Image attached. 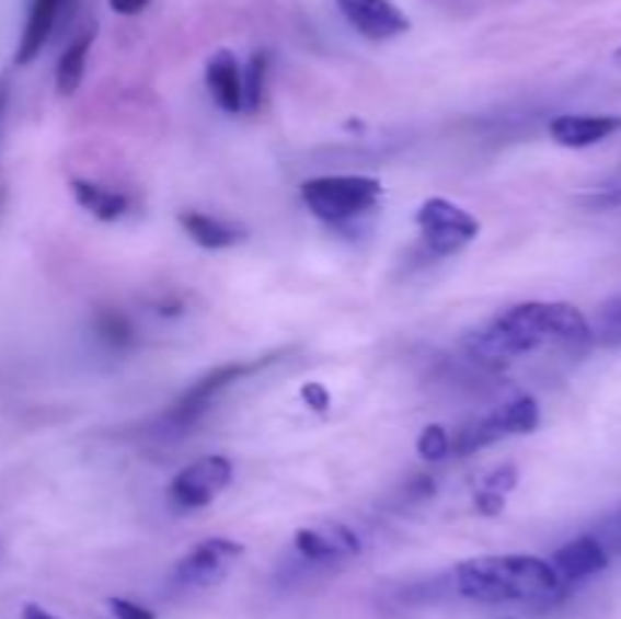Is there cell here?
I'll use <instances>...</instances> for the list:
<instances>
[{
  "instance_id": "obj_12",
  "label": "cell",
  "mask_w": 621,
  "mask_h": 619,
  "mask_svg": "<svg viewBox=\"0 0 621 619\" xmlns=\"http://www.w3.org/2000/svg\"><path fill=\"white\" fill-rule=\"evenodd\" d=\"M621 131V116L612 113H564L549 122V137L567 149H588L616 137Z\"/></svg>"
},
{
  "instance_id": "obj_25",
  "label": "cell",
  "mask_w": 621,
  "mask_h": 619,
  "mask_svg": "<svg viewBox=\"0 0 621 619\" xmlns=\"http://www.w3.org/2000/svg\"><path fill=\"white\" fill-rule=\"evenodd\" d=\"M595 535L600 538V543L607 547L609 555H621V514L612 516L607 526L595 531Z\"/></svg>"
},
{
  "instance_id": "obj_11",
  "label": "cell",
  "mask_w": 621,
  "mask_h": 619,
  "mask_svg": "<svg viewBox=\"0 0 621 619\" xmlns=\"http://www.w3.org/2000/svg\"><path fill=\"white\" fill-rule=\"evenodd\" d=\"M609 562H612V555L607 553V547L600 543L597 535H583V538L570 540V543H564V547L555 550L552 559H549V565L555 568L557 580L564 583L567 593L576 583H583V580L607 571Z\"/></svg>"
},
{
  "instance_id": "obj_2",
  "label": "cell",
  "mask_w": 621,
  "mask_h": 619,
  "mask_svg": "<svg viewBox=\"0 0 621 619\" xmlns=\"http://www.w3.org/2000/svg\"><path fill=\"white\" fill-rule=\"evenodd\" d=\"M455 593L480 605H555L567 589L540 555H480L455 568Z\"/></svg>"
},
{
  "instance_id": "obj_22",
  "label": "cell",
  "mask_w": 621,
  "mask_h": 619,
  "mask_svg": "<svg viewBox=\"0 0 621 619\" xmlns=\"http://www.w3.org/2000/svg\"><path fill=\"white\" fill-rule=\"evenodd\" d=\"M473 501H476V511H480L482 516H497L506 507L504 492H497V489H488V486H482Z\"/></svg>"
},
{
  "instance_id": "obj_7",
  "label": "cell",
  "mask_w": 621,
  "mask_h": 619,
  "mask_svg": "<svg viewBox=\"0 0 621 619\" xmlns=\"http://www.w3.org/2000/svg\"><path fill=\"white\" fill-rule=\"evenodd\" d=\"M233 465L225 456H204L182 468L170 483V501L182 511H200L231 486Z\"/></svg>"
},
{
  "instance_id": "obj_8",
  "label": "cell",
  "mask_w": 621,
  "mask_h": 619,
  "mask_svg": "<svg viewBox=\"0 0 621 619\" xmlns=\"http://www.w3.org/2000/svg\"><path fill=\"white\" fill-rule=\"evenodd\" d=\"M271 358H264V362H249V365H243V362H233V365H221V368L209 370L207 377H200V380L185 392V396L173 404V408L168 410V425L173 428V432H185V428H192L204 413L209 410V404L219 398V392H225L231 382H237L240 377H246V374H252V370L264 368Z\"/></svg>"
},
{
  "instance_id": "obj_9",
  "label": "cell",
  "mask_w": 621,
  "mask_h": 619,
  "mask_svg": "<svg viewBox=\"0 0 621 619\" xmlns=\"http://www.w3.org/2000/svg\"><path fill=\"white\" fill-rule=\"evenodd\" d=\"M295 550L315 565H337L361 553V538L343 523L303 526L295 535Z\"/></svg>"
},
{
  "instance_id": "obj_15",
  "label": "cell",
  "mask_w": 621,
  "mask_h": 619,
  "mask_svg": "<svg viewBox=\"0 0 621 619\" xmlns=\"http://www.w3.org/2000/svg\"><path fill=\"white\" fill-rule=\"evenodd\" d=\"M180 225L185 228V234L204 250H228V247H237V243L246 240L243 225L225 222V219H216V216H207V213H180Z\"/></svg>"
},
{
  "instance_id": "obj_18",
  "label": "cell",
  "mask_w": 621,
  "mask_h": 619,
  "mask_svg": "<svg viewBox=\"0 0 621 619\" xmlns=\"http://www.w3.org/2000/svg\"><path fill=\"white\" fill-rule=\"evenodd\" d=\"M591 341L603 346H621V295L597 310V319L591 322Z\"/></svg>"
},
{
  "instance_id": "obj_26",
  "label": "cell",
  "mask_w": 621,
  "mask_h": 619,
  "mask_svg": "<svg viewBox=\"0 0 621 619\" xmlns=\"http://www.w3.org/2000/svg\"><path fill=\"white\" fill-rule=\"evenodd\" d=\"M106 3L116 15H140L152 0H106Z\"/></svg>"
},
{
  "instance_id": "obj_10",
  "label": "cell",
  "mask_w": 621,
  "mask_h": 619,
  "mask_svg": "<svg viewBox=\"0 0 621 619\" xmlns=\"http://www.w3.org/2000/svg\"><path fill=\"white\" fill-rule=\"evenodd\" d=\"M337 10L361 37L373 43L394 41L410 31V19L391 0H337Z\"/></svg>"
},
{
  "instance_id": "obj_13",
  "label": "cell",
  "mask_w": 621,
  "mask_h": 619,
  "mask_svg": "<svg viewBox=\"0 0 621 619\" xmlns=\"http://www.w3.org/2000/svg\"><path fill=\"white\" fill-rule=\"evenodd\" d=\"M204 80H207L209 94L221 113H228V116L243 113V67L231 49H219L209 55Z\"/></svg>"
},
{
  "instance_id": "obj_20",
  "label": "cell",
  "mask_w": 621,
  "mask_h": 619,
  "mask_svg": "<svg viewBox=\"0 0 621 619\" xmlns=\"http://www.w3.org/2000/svg\"><path fill=\"white\" fill-rule=\"evenodd\" d=\"M415 449H418V456L427 461H440L449 456V449H452V437H449V432L442 428V425H427V428H422V435H418V440H415Z\"/></svg>"
},
{
  "instance_id": "obj_29",
  "label": "cell",
  "mask_w": 621,
  "mask_h": 619,
  "mask_svg": "<svg viewBox=\"0 0 621 619\" xmlns=\"http://www.w3.org/2000/svg\"><path fill=\"white\" fill-rule=\"evenodd\" d=\"M0 110H3V92H0Z\"/></svg>"
},
{
  "instance_id": "obj_23",
  "label": "cell",
  "mask_w": 621,
  "mask_h": 619,
  "mask_svg": "<svg viewBox=\"0 0 621 619\" xmlns=\"http://www.w3.org/2000/svg\"><path fill=\"white\" fill-rule=\"evenodd\" d=\"M300 398L307 401V408L315 410V413H324L331 408V392L324 389L322 382H303L300 386Z\"/></svg>"
},
{
  "instance_id": "obj_5",
  "label": "cell",
  "mask_w": 621,
  "mask_h": 619,
  "mask_svg": "<svg viewBox=\"0 0 621 619\" xmlns=\"http://www.w3.org/2000/svg\"><path fill=\"white\" fill-rule=\"evenodd\" d=\"M415 225L422 231L427 252L440 259L461 252L480 234V219L446 198H427L415 213Z\"/></svg>"
},
{
  "instance_id": "obj_16",
  "label": "cell",
  "mask_w": 621,
  "mask_h": 619,
  "mask_svg": "<svg viewBox=\"0 0 621 619\" xmlns=\"http://www.w3.org/2000/svg\"><path fill=\"white\" fill-rule=\"evenodd\" d=\"M70 192H73L79 207L91 213L94 219H101V222H116L130 207L128 195H122V192L110 188V185L91 183V180H73Z\"/></svg>"
},
{
  "instance_id": "obj_27",
  "label": "cell",
  "mask_w": 621,
  "mask_h": 619,
  "mask_svg": "<svg viewBox=\"0 0 621 619\" xmlns=\"http://www.w3.org/2000/svg\"><path fill=\"white\" fill-rule=\"evenodd\" d=\"M22 619H61V617H55L53 610H46V607L25 605L22 607Z\"/></svg>"
},
{
  "instance_id": "obj_28",
  "label": "cell",
  "mask_w": 621,
  "mask_h": 619,
  "mask_svg": "<svg viewBox=\"0 0 621 619\" xmlns=\"http://www.w3.org/2000/svg\"><path fill=\"white\" fill-rule=\"evenodd\" d=\"M616 61H619V65H621V49H619V53H616Z\"/></svg>"
},
{
  "instance_id": "obj_1",
  "label": "cell",
  "mask_w": 621,
  "mask_h": 619,
  "mask_svg": "<svg viewBox=\"0 0 621 619\" xmlns=\"http://www.w3.org/2000/svg\"><path fill=\"white\" fill-rule=\"evenodd\" d=\"M585 346L591 343V322L576 303L525 301L513 303L492 317L485 325L464 337L470 358L488 368H504L518 356L537 353L543 346Z\"/></svg>"
},
{
  "instance_id": "obj_17",
  "label": "cell",
  "mask_w": 621,
  "mask_h": 619,
  "mask_svg": "<svg viewBox=\"0 0 621 619\" xmlns=\"http://www.w3.org/2000/svg\"><path fill=\"white\" fill-rule=\"evenodd\" d=\"M91 43H94V31H85V34H79L77 41L67 43V49L61 53V58H58V67H55V89H58V94L70 98V94L82 85Z\"/></svg>"
},
{
  "instance_id": "obj_21",
  "label": "cell",
  "mask_w": 621,
  "mask_h": 619,
  "mask_svg": "<svg viewBox=\"0 0 621 619\" xmlns=\"http://www.w3.org/2000/svg\"><path fill=\"white\" fill-rule=\"evenodd\" d=\"M106 607H110V614L116 619H158L156 610H149L140 601H130V598H110Z\"/></svg>"
},
{
  "instance_id": "obj_3",
  "label": "cell",
  "mask_w": 621,
  "mask_h": 619,
  "mask_svg": "<svg viewBox=\"0 0 621 619\" xmlns=\"http://www.w3.org/2000/svg\"><path fill=\"white\" fill-rule=\"evenodd\" d=\"M300 198L319 222L343 228L376 210L382 198V183L376 176H358V173L315 176L300 185Z\"/></svg>"
},
{
  "instance_id": "obj_24",
  "label": "cell",
  "mask_w": 621,
  "mask_h": 619,
  "mask_svg": "<svg viewBox=\"0 0 621 619\" xmlns=\"http://www.w3.org/2000/svg\"><path fill=\"white\" fill-rule=\"evenodd\" d=\"M101 334H104L110 343H125L130 341V325L118 313H106L101 319Z\"/></svg>"
},
{
  "instance_id": "obj_6",
  "label": "cell",
  "mask_w": 621,
  "mask_h": 619,
  "mask_svg": "<svg viewBox=\"0 0 621 619\" xmlns=\"http://www.w3.org/2000/svg\"><path fill=\"white\" fill-rule=\"evenodd\" d=\"M246 547L231 538H207L195 543L188 553L182 555L173 568V580L182 589H209L219 586L221 580L231 574V568L240 562Z\"/></svg>"
},
{
  "instance_id": "obj_19",
  "label": "cell",
  "mask_w": 621,
  "mask_h": 619,
  "mask_svg": "<svg viewBox=\"0 0 621 619\" xmlns=\"http://www.w3.org/2000/svg\"><path fill=\"white\" fill-rule=\"evenodd\" d=\"M264 73H267V55H252L249 67H243V110L255 113L264 94Z\"/></svg>"
},
{
  "instance_id": "obj_4",
  "label": "cell",
  "mask_w": 621,
  "mask_h": 619,
  "mask_svg": "<svg viewBox=\"0 0 621 619\" xmlns=\"http://www.w3.org/2000/svg\"><path fill=\"white\" fill-rule=\"evenodd\" d=\"M537 425H540V404H537V398L518 396L513 401L501 404L497 410H492L488 416L464 425L455 435L452 449L458 456H470V452L492 447V444L506 440V437L531 435V432H537Z\"/></svg>"
},
{
  "instance_id": "obj_14",
  "label": "cell",
  "mask_w": 621,
  "mask_h": 619,
  "mask_svg": "<svg viewBox=\"0 0 621 619\" xmlns=\"http://www.w3.org/2000/svg\"><path fill=\"white\" fill-rule=\"evenodd\" d=\"M67 3H70V0H31L25 31H22L19 49H15V65H31V61L43 53V46L53 37L55 25H58V15H61Z\"/></svg>"
}]
</instances>
